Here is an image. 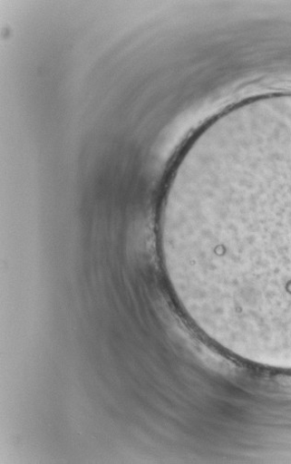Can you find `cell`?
Wrapping results in <instances>:
<instances>
[{
  "mask_svg": "<svg viewBox=\"0 0 291 464\" xmlns=\"http://www.w3.org/2000/svg\"><path fill=\"white\" fill-rule=\"evenodd\" d=\"M160 243L201 326L291 337V106L225 113L198 136L167 190Z\"/></svg>",
  "mask_w": 291,
  "mask_h": 464,
  "instance_id": "6da1fadb",
  "label": "cell"
}]
</instances>
